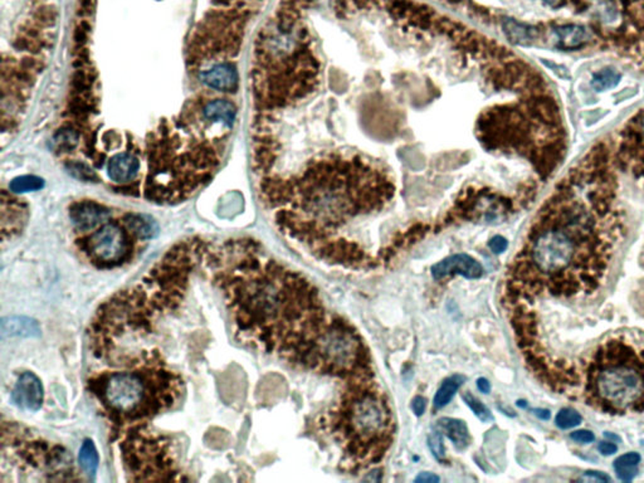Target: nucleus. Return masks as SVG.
I'll return each instance as SVG.
<instances>
[{
    "label": "nucleus",
    "mask_w": 644,
    "mask_h": 483,
    "mask_svg": "<svg viewBox=\"0 0 644 483\" xmlns=\"http://www.w3.org/2000/svg\"><path fill=\"white\" fill-rule=\"evenodd\" d=\"M204 263L242 337L300 364L329 318L319 291L300 273L262 258L252 240L209 243Z\"/></svg>",
    "instance_id": "f03ea898"
},
{
    "label": "nucleus",
    "mask_w": 644,
    "mask_h": 483,
    "mask_svg": "<svg viewBox=\"0 0 644 483\" xmlns=\"http://www.w3.org/2000/svg\"><path fill=\"white\" fill-rule=\"evenodd\" d=\"M140 174V160L137 153L132 151H122L111 156L107 164V175L115 184H122L124 187H130V184L136 182Z\"/></svg>",
    "instance_id": "2eb2a0df"
},
{
    "label": "nucleus",
    "mask_w": 644,
    "mask_h": 483,
    "mask_svg": "<svg viewBox=\"0 0 644 483\" xmlns=\"http://www.w3.org/2000/svg\"><path fill=\"white\" fill-rule=\"evenodd\" d=\"M598 449L603 455H611L616 453L618 447L613 442H602V443H599Z\"/></svg>",
    "instance_id": "2f4dec72"
},
{
    "label": "nucleus",
    "mask_w": 644,
    "mask_h": 483,
    "mask_svg": "<svg viewBox=\"0 0 644 483\" xmlns=\"http://www.w3.org/2000/svg\"><path fill=\"white\" fill-rule=\"evenodd\" d=\"M570 438L573 441H575L578 443H592L595 439V436H594L593 432L590 431H587V429H580V431H575V432L570 433Z\"/></svg>",
    "instance_id": "cd10ccee"
},
{
    "label": "nucleus",
    "mask_w": 644,
    "mask_h": 483,
    "mask_svg": "<svg viewBox=\"0 0 644 483\" xmlns=\"http://www.w3.org/2000/svg\"><path fill=\"white\" fill-rule=\"evenodd\" d=\"M431 272L437 281L452 274H461L466 279H477L484 274V267L474 257L461 253L447 257L443 261L438 262L432 267Z\"/></svg>",
    "instance_id": "ddd939ff"
},
{
    "label": "nucleus",
    "mask_w": 644,
    "mask_h": 483,
    "mask_svg": "<svg viewBox=\"0 0 644 483\" xmlns=\"http://www.w3.org/2000/svg\"><path fill=\"white\" fill-rule=\"evenodd\" d=\"M438 426L450 438V442L455 444L458 450H463L467 448L471 442L469 437V431L464 421L461 419H455V418H442L439 419Z\"/></svg>",
    "instance_id": "a211bd4d"
},
{
    "label": "nucleus",
    "mask_w": 644,
    "mask_h": 483,
    "mask_svg": "<svg viewBox=\"0 0 644 483\" xmlns=\"http://www.w3.org/2000/svg\"><path fill=\"white\" fill-rule=\"evenodd\" d=\"M1 330L4 336H38L40 334L37 321L25 318H4Z\"/></svg>",
    "instance_id": "6ab92c4d"
},
{
    "label": "nucleus",
    "mask_w": 644,
    "mask_h": 483,
    "mask_svg": "<svg viewBox=\"0 0 644 483\" xmlns=\"http://www.w3.org/2000/svg\"><path fill=\"white\" fill-rule=\"evenodd\" d=\"M488 247H490V250H492L493 253L500 255L502 252H505V250H508V239L503 238L501 235H496V237H493V238L491 239Z\"/></svg>",
    "instance_id": "c85d7f7f"
},
{
    "label": "nucleus",
    "mask_w": 644,
    "mask_h": 483,
    "mask_svg": "<svg viewBox=\"0 0 644 483\" xmlns=\"http://www.w3.org/2000/svg\"><path fill=\"white\" fill-rule=\"evenodd\" d=\"M330 423L342 453L360 468L379 463L393 443V412L374 376L349 380Z\"/></svg>",
    "instance_id": "20e7f679"
},
{
    "label": "nucleus",
    "mask_w": 644,
    "mask_h": 483,
    "mask_svg": "<svg viewBox=\"0 0 644 483\" xmlns=\"http://www.w3.org/2000/svg\"><path fill=\"white\" fill-rule=\"evenodd\" d=\"M69 219L78 233H91L109 222L111 211L95 200H80L69 206Z\"/></svg>",
    "instance_id": "9d476101"
},
{
    "label": "nucleus",
    "mask_w": 644,
    "mask_h": 483,
    "mask_svg": "<svg viewBox=\"0 0 644 483\" xmlns=\"http://www.w3.org/2000/svg\"><path fill=\"white\" fill-rule=\"evenodd\" d=\"M137 240L122 219L105 223L91 233L76 239L86 260L98 269H112L131 262Z\"/></svg>",
    "instance_id": "1a4fd4ad"
},
{
    "label": "nucleus",
    "mask_w": 644,
    "mask_h": 483,
    "mask_svg": "<svg viewBox=\"0 0 644 483\" xmlns=\"http://www.w3.org/2000/svg\"><path fill=\"white\" fill-rule=\"evenodd\" d=\"M411 408L414 410L416 415L421 417V415H423V413L426 412V408H427V400L419 395V397H416V398H414V400H413Z\"/></svg>",
    "instance_id": "7c9ffc66"
},
{
    "label": "nucleus",
    "mask_w": 644,
    "mask_h": 483,
    "mask_svg": "<svg viewBox=\"0 0 644 483\" xmlns=\"http://www.w3.org/2000/svg\"><path fill=\"white\" fill-rule=\"evenodd\" d=\"M78 462H80L82 471L90 477H93L96 475L98 468V449L91 439H86L82 443L80 449V455H78Z\"/></svg>",
    "instance_id": "4be33fe9"
},
{
    "label": "nucleus",
    "mask_w": 644,
    "mask_h": 483,
    "mask_svg": "<svg viewBox=\"0 0 644 483\" xmlns=\"http://www.w3.org/2000/svg\"><path fill=\"white\" fill-rule=\"evenodd\" d=\"M640 460H642V457L637 452H629V453L618 457L613 463L616 477L623 482H632L638 475Z\"/></svg>",
    "instance_id": "aec40b11"
},
{
    "label": "nucleus",
    "mask_w": 644,
    "mask_h": 483,
    "mask_svg": "<svg viewBox=\"0 0 644 483\" xmlns=\"http://www.w3.org/2000/svg\"><path fill=\"white\" fill-rule=\"evenodd\" d=\"M624 224L619 182L603 140L542 205L508 268L505 306L593 296L608 277Z\"/></svg>",
    "instance_id": "f257e3e1"
},
{
    "label": "nucleus",
    "mask_w": 644,
    "mask_h": 483,
    "mask_svg": "<svg viewBox=\"0 0 644 483\" xmlns=\"http://www.w3.org/2000/svg\"><path fill=\"white\" fill-rule=\"evenodd\" d=\"M582 397L610 414L644 410V349L607 342L587 356L579 376Z\"/></svg>",
    "instance_id": "39448f33"
},
{
    "label": "nucleus",
    "mask_w": 644,
    "mask_h": 483,
    "mask_svg": "<svg viewBox=\"0 0 644 483\" xmlns=\"http://www.w3.org/2000/svg\"><path fill=\"white\" fill-rule=\"evenodd\" d=\"M28 219V208L14 193H1V238L12 239L23 231Z\"/></svg>",
    "instance_id": "9b49d317"
},
{
    "label": "nucleus",
    "mask_w": 644,
    "mask_h": 483,
    "mask_svg": "<svg viewBox=\"0 0 644 483\" xmlns=\"http://www.w3.org/2000/svg\"><path fill=\"white\" fill-rule=\"evenodd\" d=\"M45 182L40 178L35 175H24V177H18L13 179L12 182L9 184L11 192L14 194L28 193V192H37L43 188Z\"/></svg>",
    "instance_id": "b1692460"
},
{
    "label": "nucleus",
    "mask_w": 644,
    "mask_h": 483,
    "mask_svg": "<svg viewBox=\"0 0 644 483\" xmlns=\"http://www.w3.org/2000/svg\"><path fill=\"white\" fill-rule=\"evenodd\" d=\"M517 404H519V405H521V407H525V405H526V404H525V402H517Z\"/></svg>",
    "instance_id": "e433bc0d"
},
{
    "label": "nucleus",
    "mask_w": 644,
    "mask_h": 483,
    "mask_svg": "<svg viewBox=\"0 0 644 483\" xmlns=\"http://www.w3.org/2000/svg\"><path fill=\"white\" fill-rule=\"evenodd\" d=\"M464 381H466V378L461 376V374L452 376L448 379H445L442 383V385L439 387L437 392H435V397H434L433 400L434 408L435 409H442V408H445L447 404H450V400L456 395L458 389L462 387Z\"/></svg>",
    "instance_id": "412c9836"
},
{
    "label": "nucleus",
    "mask_w": 644,
    "mask_h": 483,
    "mask_svg": "<svg viewBox=\"0 0 644 483\" xmlns=\"http://www.w3.org/2000/svg\"><path fill=\"white\" fill-rule=\"evenodd\" d=\"M579 481H594V482H609L610 478L602 473V472L597 471H587L584 473V476L582 478H579Z\"/></svg>",
    "instance_id": "c756f323"
},
{
    "label": "nucleus",
    "mask_w": 644,
    "mask_h": 483,
    "mask_svg": "<svg viewBox=\"0 0 644 483\" xmlns=\"http://www.w3.org/2000/svg\"><path fill=\"white\" fill-rule=\"evenodd\" d=\"M545 4H547L549 6H551L554 9H559L561 6H565L566 0H541Z\"/></svg>",
    "instance_id": "f704fd0d"
},
{
    "label": "nucleus",
    "mask_w": 644,
    "mask_h": 483,
    "mask_svg": "<svg viewBox=\"0 0 644 483\" xmlns=\"http://www.w3.org/2000/svg\"><path fill=\"white\" fill-rule=\"evenodd\" d=\"M556 47L564 51L582 50L592 40V33L584 25L575 23L559 24L554 27Z\"/></svg>",
    "instance_id": "dca6fc26"
},
{
    "label": "nucleus",
    "mask_w": 644,
    "mask_h": 483,
    "mask_svg": "<svg viewBox=\"0 0 644 483\" xmlns=\"http://www.w3.org/2000/svg\"><path fill=\"white\" fill-rule=\"evenodd\" d=\"M534 414H535L536 417H539L540 419H544V421H547V419L550 418V415H551L550 414V412L546 409H535L534 410Z\"/></svg>",
    "instance_id": "c9c22d12"
},
{
    "label": "nucleus",
    "mask_w": 644,
    "mask_h": 483,
    "mask_svg": "<svg viewBox=\"0 0 644 483\" xmlns=\"http://www.w3.org/2000/svg\"><path fill=\"white\" fill-rule=\"evenodd\" d=\"M428 446H429L431 452L433 453L437 460H440V462H445V448L442 433L439 432V431L431 433L429 437H428Z\"/></svg>",
    "instance_id": "bb28decb"
},
{
    "label": "nucleus",
    "mask_w": 644,
    "mask_h": 483,
    "mask_svg": "<svg viewBox=\"0 0 644 483\" xmlns=\"http://www.w3.org/2000/svg\"><path fill=\"white\" fill-rule=\"evenodd\" d=\"M54 0H3V32L9 35L13 53L8 66L45 64L57 23Z\"/></svg>",
    "instance_id": "0eeeda50"
},
{
    "label": "nucleus",
    "mask_w": 644,
    "mask_h": 483,
    "mask_svg": "<svg viewBox=\"0 0 644 483\" xmlns=\"http://www.w3.org/2000/svg\"><path fill=\"white\" fill-rule=\"evenodd\" d=\"M440 478L438 476H435L434 473H431V472H422L418 477L416 478V482H423V483H432V482H439Z\"/></svg>",
    "instance_id": "473e14b6"
},
{
    "label": "nucleus",
    "mask_w": 644,
    "mask_h": 483,
    "mask_svg": "<svg viewBox=\"0 0 644 483\" xmlns=\"http://www.w3.org/2000/svg\"><path fill=\"white\" fill-rule=\"evenodd\" d=\"M298 365L348 380L373 376L364 340L353 325L339 316L327 318L315 334Z\"/></svg>",
    "instance_id": "423d86ee"
},
{
    "label": "nucleus",
    "mask_w": 644,
    "mask_h": 483,
    "mask_svg": "<svg viewBox=\"0 0 644 483\" xmlns=\"http://www.w3.org/2000/svg\"><path fill=\"white\" fill-rule=\"evenodd\" d=\"M477 388L481 392L484 394H488L491 392V384L490 381L485 379V378H479L477 380Z\"/></svg>",
    "instance_id": "72a5a7b5"
},
{
    "label": "nucleus",
    "mask_w": 644,
    "mask_h": 483,
    "mask_svg": "<svg viewBox=\"0 0 644 483\" xmlns=\"http://www.w3.org/2000/svg\"><path fill=\"white\" fill-rule=\"evenodd\" d=\"M462 398L464 400V403L467 404L479 421H484V423L493 421V415L491 413V410L486 407L485 404L479 402V399L474 397L471 392H464Z\"/></svg>",
    "instance_id": "a878e982"
},
{
    "label": "nucleus",
    "mask_w": 644,
    "mask_h": 483,
    "mask_svg": "<svg viewBox=\"0 0 644 483\" xmlns=\"http://www.w3.org/2000/svg\"><path fill=\"white\" fill-rule=\"evenodd\" d=\"M621 78V74H618L614 69H602L593 74L592 87L595 91H607V90L616 87L619 83Z\"/></svg>",
    "instance_id": "5701e85b"
},
{
    "label": "nucleus",
    "mask_w": 644,
    "mask_h": 483,
    "mask_svg": "<svg viewBox=\"0 0 644 483\" xmlns=\"http://www.w3.org/2000/svg\"><path fill=\"white\" fill-rule=\"evenodd\" d=\"M582 421V414L573 408H564L555 417V424L563 431L580 426Z\"/></svg>",
    "instance_id": "393cba45"
},
{
    "label": "nucleus",
    "mask_w": 644,
    "mask_h": 483,
    "mask_svg": "<svg viewBox=\"0 0 644 483\" xmlns=\"http://www.w3.org/2000/svg\"><path fill=\"white\" fill-rule=\"evenodd\" d=\"M121 219L135 235V238L140 242L153 239L159 233V226L151 216L137 213H126Z\"/></svg>",
    "instance_id": "f3484780"
},
{
    "label": "nucleus",
    "mask_w": 644,
    "mask_h": 483,
    "mask_svg": "<svg viewBox=\"0 0 644 483\" xmlns=\"http://www.w3.org/2000/svg\"><path fill=\"white\" fill-rule=\"evenodd\" d=\"M197 77L211 91L232 93L238 90V72L230 61L213 63L197 72Z\"/></svg>",
    "instance_id": "f8f14e48"
},
{
    "label": "nucleus",
    "mask_w": 644,
    "mask_h": 483,
    "mask_svg": "<svg viewBox=\"0 0 644 483\" xmlns=\"http://www.w3.org/2000/svg\"><path fill=\"white\" fill-rule=\"evenodd\" d=\"M182 383L155 350L137 356L125 369L95 374L87 385L115 428H129L170 408Z\"/></svg>",
    "instance_id": "7ed1b4c3"
},
{
    "label": "nucleus",
    "mask_w": 644,
    "mask_h": 483,
    "mask_svg": "<svg viewBox=\"0 0 644 483\" xmlns=\"http://www.w3.org/2000/svg\"><path fill=\"white\" fill-rule=\"evenodd\" d=\"M43 385L38 376L25 371L18 378L12 392L13 402L17 407L25 410H38L43 403Z\"/></svg>",
    "instance_id": "4468645a"
},
{
    "label": "nucleus",
    "mask_w": 644,
    "mask_h": 483,
    "mask_svg": "<svg viewBox=\"0 0 644 483\" xmlns=\"http://www.w3.org/2000/svg\"><path fill=\"white\" fill-rule=\"evenodd\" d=\"M126 468L132 481H177L179 472L170 446L144 424L129 426L120 444Z\"/></svg>",
    "instance_id": "6e6552de"
}]
</instances>
